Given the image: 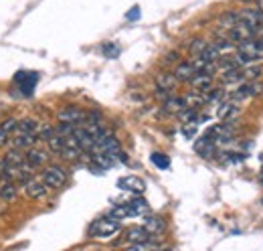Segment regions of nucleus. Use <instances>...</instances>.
<instances>
[{
	"mask_svg": "<svg viewBox=\"0 0 263 251\" xmlns=\"http://www.w3.org/2000/svg\"><path fill=\"white\" fill-rule=\"evenodd\" d=\"M120 231V221L111 219V217H103L91 223L89 227V235L96 239H109Z\"/></svg>",
	"mask_w": 263,
	"mask_h": 251,
	"instance_id": "1",
	"label": "nucleus"
},
{
	"mask_svg": "<svg viewBox=\"0 0 263 251\" xmlns=\"http://www.w3.org/2000/svg\"><path fill=\"white\" fill-rule=\"evenodd\" d=\"M41 181L47 185V188H61L67 183L65 168L59 166V164H49V166H45V170L41 174Z\"/></svg>",
	"mask_w": 263,
	"mask_h": 251,
	"instance_id": "2",
	"label": "nucleus"
},
{
	"mask_svg": "<svg viewBox=\"0 0 263 251\" xmlns=\"http://www.w3.org/2000/svg\"><path fill=\"white\" fill-rule=\"evenodd\" d=\"M237 57H239V61L243 63V65L263 59V51L261 47H259V43H257V39H251V41L239 45L237 47Z\"/></svg>",
	"mask_w": 263,
	"mask_h": 251,
	"instance_id": "3",
	"label": "nucleus"
},
{
	"mask_svg": "<svg viewBox=\"0 0 263 251\" xmlns=\"http://www.w3.org/2000/svg\"><path fill=\"white\" fill-rule=\"evenodd\" d=\"M85 118H87V114H85L83 110H79L77 105H67V107H63V110L57 114V120H59L61 124L75 126V128L85 124Z\"/></svg>",
	"mask_w": 263,
	"mask_h": 251,
	"instance_id": "4",
	"label": "nucleus"
},
{
	"mask_svg": "<svg viewBox=\"0 0 263 251\" xmlns=\"http://www.w3.org/2000/svg\"><path fill=\"white\" fill-rule=\"evenodd\" d=\"M36 81H39V73H34V71H18L14 75V83L21 87V94L25 95L33 94Z\"/></svg>",
	"mask_w": 263,
	"mask_h": 251,
	"instance_id": "5",
	"label": "nucleus"
},
{
	"mask_svg": "<svg viewBox=\"0 0 263 251\" xmlns=\"http://www.w3.org/2000/svg\"><path fill=\"white\" fill-rule=\"evenodd\" d=\"M227 37H229V41L233 45H243V43H247V41H251V39H255V31L253 29H249V27H245L243 23H237L229 32H227Z\"/></svg>",
	"mask_w": 263,
	"mask_h": 251,
	"instance_id": "6",
	"label": "nucleus"
},
{
	"mask_svg": "<svg viewBox=\"0 0 263 251\" xmlns=\"http://www.w3.org/2000/svg\"><path fill=\"white\" fill-rule=\"evenodd\" d=\"M73 138L77 140V144L81 146L83 152H93V150H96V140H93V136L85 130V126H77V128L73 130Z\"/></svg>",
	"mask_w": 263,
	"mask_h": 251,
	"instance_id": "7",
	"label": "nucleus"
},
{
	"mask_svg": "<svg viewBox=\"0 0 263 251\" xmlns=\"http://www.w3.org/2000/svg\"><path fill=\"white\" fill-rule=\"evenodd\" d=\"M263 94V83L261 81H249V83H241L237 87V92H233L231 97L233 99H243V97H253V95Z\"/></svg>",
	"mask_w": 263,
	"mask_h": 251,
	"instance_id": "8",
	"label": "nucleus"
},
{
	"mask_svg": "<svg viewBox=\"0 0 263 251\" xmlns=\"http://www.w3.org/2000/svg\"><path fill=\"white\" fill-rule=\"evenodd\" d=\"M25 192H27V196H29V199H33V201H41V199H45V196H47L49 188H47V185H45L41 178H31V181L25 185Z\"/></svg>",
	"mask_w": 263,
	"mask_h": 251,
	"instance_id": "9",
	"label": "nucleus"
},
{
	"mask_svg": "<svg viewBox=\"0 0 263 251\" xmlns=\"http://www.w3.org/2000/svg\"><path fill=\"white\" fill-rule=\"evenodd\" d=\"M118 188H122V190H130L134 194H142L144 192V188H146V183L140 178V176H122L120 181H118Z\"/></svg>",
	"mask_w": 263,
	"mask_h": 251,
	"instance_id": "10",
	"label": "nucleus"
},
{
	"mask_svg": "<svg viewBox=\"0 0 263 251\" xmlns=\"http://www.w3.org/2000/svg\"><path fill=\"white\" fill-rule=\"evenodd\" d=\"M25 160H27V164H29V168H41V166H45L47 164V160H49V154L45 152V150H41V148H29L27 150V154H25Z\"/></svg>",
	"mask_w": 263,
	"mask_h": 251,
	"instance_id": "11",
	"label": "nucleus"
},
{
	"mask_svg": "<svg viewBox=\"0 0 263 251\" xmlns=\"http://www.w3.org/2000/svg\"><path fill=\"white\" fill-rule=\"evenodd\" d=\"M142 227H144L152 237H154V235H162L166 231V221L162 219V217H158V215H146Z\"/></svg>",
	"mask_w": 263,
	"mask_h": 251,
	"instance_id": "12",
	"label": "nucleus"
},
{
	"mask_svg": "<svg viewBox=\"0 0 263 251\" xmlns=\"http://www.w3.org/2000/svg\"><path fill=\"white\" fill-rule=\"evenodd\" d=\"M195 75H197V69H195V65H193L191 61L178 63L176 69H174V77H176V81H186V83H191Z\"/></svg>",
	"mask_w": 263,
	"mask_h": 251,
	"instance_id": "13",
	"label": "nucleus"
},
{
	"mask_svg": "<svg viewBox=\"0 0 263 251\" xmlns=\"http://www.w3.org/2000/svg\"><path fill=\"white\" fill-rule=\"evenodd\" d=\"M124 205H126L130 217H142V215H148V213H150V205H148L144 199H140V196L132 199V201L124 203Z\"/></svg>",
	"mask_w": 263,
	"mask_h": 251,
	"instance_id": "14",
	"label": "nucleus"
},
{
	"mask_svg": "<svg viewBox=\"0 0 263 251\" xmlns=\"http://www.w3.org/2000/svg\"><path fill=\"white\" fill-rule=\"evenodd\" d=\"M36 134H21V132H16V136L12 138V148H16V150H29V148H34V144H36Z\"/></svg>",
	"mask_w": 263,
	"mask_h": 251,
	"instance_id": "15",
	"label": "nucleus"
},
{
	"mask_svg": "<svg viewBox=\"0 0 263 251\" xmlns=\"http://www.w3.org/2000/svg\"><path fill=\"white\" fill-rule=\"evenodd\" d=\"M152 239V235L144 229V227H132L126 231V241L130 243V245H136V243H146V241H150Z\"/></svg>",
	"mask_w": 263,
	"mask_h": 251,
	"instance_id": "16",
	"label": "nucleus"
},
{
	"mask_svg": "<svg viewBox=\"0 0 263 251\" xmlns=\"http://www.w3.org/2000/svg\"><path fill=\"white\" fill-rule=\"evenodd\" d=\"M18 196V185L12 181H6L0 185V201L2 203H12Z\"/></svg>",
	"mask_w": 263,
	"mask_h": 251,
	"instance_id": "17",
	"label": "nucleus"
},
{
	"mask_svg": "<svg viewBox=\"0 0 263 251\" xmlns=\"http://www.w3.org/2000/svg\"><path fill=\"white\" fill-rule=\"evenodd\" d=\"M237 114H239V105H237L235 101H225V103H221V107H219V112H217V116H219L221 122H231Z\"/></svg>",
	"mask_w": 263,
	"mask_h": 251,
	"instance_id": "18",
	"label": "nucleus"
},
{
	"mask_svg": "<svg viewBox=\"0 0 263 251\" xmlns=\"http://www.w3.org/2000/svg\"><path fill=\"white\" fill-rule=\"evenodd\" d=\"M193 87L197 89V92H209L211 89V85H213V75H206V73H197L195 77H193Z\"/></svg>",
	"mask_w": 263,
	"mask_h": 251,
	"instance_id": "19",
	"label": "nucleus"
},
{
	"mask_svg": "<svg viewBox=\"0 0 263 251\" xmlns=\"http://www.w3.org/2000/svg\"><path fill=\"white\" fill-rule=\"evenodd\" d=\"M156 83H158V89L160 92H170V89H174V85H176V77H174V73H160L158 75V79H156Z\"/></svg>",
	"mask_w": 263,
	"mask_h": 251,
	"instance_id": "20",
	"label": "nucleus"
},
{
	"mask_svg": "<svg viewBox=\"0 0 263 251\" xmlns=\"http://www.w3.org/2000/svg\"><path fill=\"white\" fill-rule=\"evenodd\" d=\"M239 23V16H237V12H227V14H223L221 19H219V29H223V31L229 32L235 25Z\"/></svg>",
	"mask_w": 263,
	"mask_h": 251,
	"instance_id": "21",
	"label": "nucleus"
},
{
	"mask_svg": "<svg viewBox=\"0 0 263 251\" xmlns=\"http://www.w3.org/2000/svg\"><path fill=\"white\" fill-rule=\"evenodd\" d=\"M164 110H166V112H174V114H180V112H184V110H186V105H184V99H182V97H170V99H166Z\"/></svg>",
	"mask_w": 263,
	"mask_h": 251,
	"instance_id": "22",
	"label": "nucleus"
},
{
	"mask_svg": "<svg viewBox=\"0 0 263 251\" xmlns=\"http://www.w3.org/2000/svg\"><path fill=\"white\" fill-rule=\"evenodd\" d=\"M39 122L33 120V118H27V120H23V122H18V128H16V132H21V134H36L39 132Z\"/></svg>",
	"mask_w": 263,
	"mask_h": 251,
	"instance_id": "23",
	"label": "nucleus"
},
{
	"mask_svg": "<svg viewBox=\"0 0 263 251\" xmlns=\"http://www.w3.org/2000/svg\"><path fill=\"white\" fill-rule=\"evenodd\" d=\"M150 160H152V164L158 166L160 170H168V168H170V158L166 156V154H162V152H154V154L150 156Z\"/></svg>",
	"mask_w": 263,
	"mask_h": 251,
	"instance_id": "24",
	"label": "nucleus"
},
{
	"mask_svg": "<svg viewBox=\"0 0 263 251\" xmlns=\"http://www.w3.org/2000/svg\"><path fill=\"white\" fill-rule=\"evenodd\" d=\"M55 136V128L49 124H41L39 126V132H36V138L43 140V142H49L51 138Z\"/></svg>",
	"mask_w": 263,
	"mask_h": 251,
	"instance_id": "25",
	"label": "nucleus"
},
{
	"mask_svg": "<svg viewBox=\"0 0 263 251\" xmlns=\"http://www.w3.org/2000/svg\"><path fill=\"white\" fill-rule=\"evenodd\" d=\"M206 45H209V43H206L204 39H197V41L191 45V53H193V57H198V55L206 49Z\"/></svg>",
	"mask_w": 263,
	"mask_h": 251,
	"instance_id": "26",
	"label": "nucleus"
},
{
	"mask_svg": "<svg viewBox=\"0 0 263 251\" xmlns=\"http://www.w3.org/2000/svg\"><path fill=\"white\" fill-rule=\"evenodd\" d=\"M261 73H263L261 67H247V69H243V77H247L251 81H255L257 77H261Z\"/></svg>",
	"mask_w": 263,
	"mask_h": 251,
	"instance_id": "27",
	"label": "nucleus"
},
{
	"mask_svg": "<svg viewBox=\"0 0 263 251\" xmlns=\"http://www.w3.org/2000/svg\"><path fill=\"white\" fill-rule=\"evenodd\" d=\"M126 251H158V245L146 241V243H136V245H130Z\"/></svg>",
	"mask_w": 263,
	"mask_h": 251,
	"instance_id": "28",
	"label": "nucleus"
},
{
	"mask_svg": "<svg viewBox=\"0 0 263 251\" xmlns=\"http://www.w3.org/2000/svg\"><path fill=\"white\" fill-rule=\"evenodd\" d=\"M103 53L107 55V57H118L120 55V47L118 45H114V43H107V45H103Z\"/></svg>",
	"mask_w": 263,
	"mask_h": 251,
	"instance_id": "29",
	"label": "nucleus"
},
{
	"mask_svg": "<svg viewBox=\"0 0 263 251\" xmlns=\"http://www.w3.org/2000/svg\"><path fill=\"white\" fill-rule=\"evenodd\" d=\"M10 140H12V138H10V134L0 126V148H2V146H6Z\"/></svg>",
	"mask_w": 263,
	"mask_h": 251,
	"instance_id": "30",
	"label": "nucleus"
},
{
	"mask_svg": "<svg viewBox=\"0 0 263 251\" xmlns=\"http://www.w3.org/2000/svg\"><path fill=\"white\" fill-rule=\"evenodd\" d=\"M138 16H140V6H132V10L126 14V19H128V21H136Z\"/></svg>",
	"mask_w": 263,
	"mask_h": 251,
	"instance_id": "31",
	"label": "nucleus"
},
{
	"mask_svg": "<svg viewBox=\"0 0 263 251\" xmlns=\"http://www.w3.org/2000/svg\"><path fill=\"white\" fill-rule=\"evenodd\" d=\"M195 132H197V128H195V126H184V128H182V134H184L186 138H193V136H195Z\"/></svg>",
	"mask_w": 263,
	"mask_h": 251,
	"instance_id": "32",
	"label": "nucleus"
},
{
	"mask_svg": "<svg viewBox=\"0 0 263 251\" xmlns=\"http://www.w3.org/2000/svg\"><path fill=\"white\" fill-rule=\"evenodd\" d=\"M4 172H6V166H4V162L0 160V181H4ZM6 183V181H4Z\"/></svg>",
	"mask_w": 263,
	"mask_h": 251,
	"instance_id": "33",
	"label": "nucleus"
},
{
	"mask_svg": "<svg viewBox=\"0 0 263 251\" xmlns=\"http://www.w3.org/2000/svg\"><path fill=\"white\" fill-rule=\"evenodd\" d=\"M257 39V43H259V47H261V51H263V34L261 37H255Z\"/></svg>",
	"mask_w": 263,
	"mask_h": 251,
	"instance_id": "34",
	"label": "nucleus"
},
{
	"mask_svg": "<svg viewBox=\"0 0 263 251\" xmlns=\"http://www.w3.org/2000/svg\"><path fill=\"white\" fill-rule=\"evenodd\" d=\"M259 178H261V183H263V170H261V174H259Z\"/></svg>",
	"mask_w": 263,
	"mask_h": 251,
	"instance_id": "35",
	"label": "nucleus"
},
{
	"mask_svg": "<svg viewBox=\"0 0 263 251\" xmlns=\"http://www.w3.org/2000/svg\"><path fill=\"white\" fill-rule=\"evenodd\" d=\"M261 203H263V199H261Z\"/></svg>",
	"mask_w": 263,
	"mask_h": 251,
	"instance_id": "36",
	"label": "nucleus"
}]
</instances>
